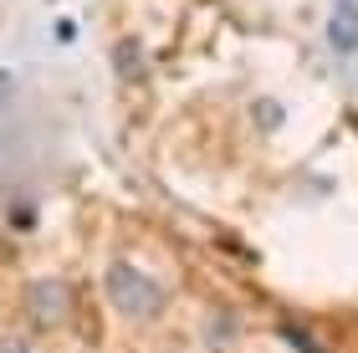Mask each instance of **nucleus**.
<instances>
[{"instance_id":"nucleus-4","label":"nucleus","mask_w":358,"mask_h":353,"mask_svg":"<svg viewBox=\"0 0 358 353\" xmlns=\"http://www.w3.org/2000/svg\"><path fill=\"white\" fill-rule=\"evenodd\" d=\"M0 353H36L26 338H0Z\"/></svg>"},{"instance_id":"nucleus-3","label":"nucleus","mask_w":358,"mask_h":353,"mask_svg":"<svg viewBox=\"0 0 358 353\" xmlns=\"http://www.w3.org/2000/svg\"><path fill=\"white\" fill-rule=\"evenodd\" d=\"M328 46L338 57H353L358 52V0H338V6L328 10Z\"/></svg>"},{"instance_id":"nucleus-2","label":"nucleus","mask_w":358,"mask_h":353,"mask_svg":"<svg viewBox=\"0 0 358 353\" xmlns=\"http://www.w3.org/2000/svg\"><path fill=\"white\" fill-rule=\"evenodd\" d=\"M26 312H31V323H36V328H57L62 317L72 312V292L62 282H36L26 292Z\"/></svg>"},{"instance_id":"nucleus-1","label":"nucleus","mask_w":358,"mask_h":353,"mask_svg":"<svg viewBox=\"0 0 358 353\" xmlns=\"http://www.w3.org/2000/svg\"><path fill=\"white\" fill-rule=\"evenodd\" d=\"M103 292H108V308L123 312L128 323H149V317L164 312V282L134 261H113L103 271Z\"/></svg>"}]
</instances>
